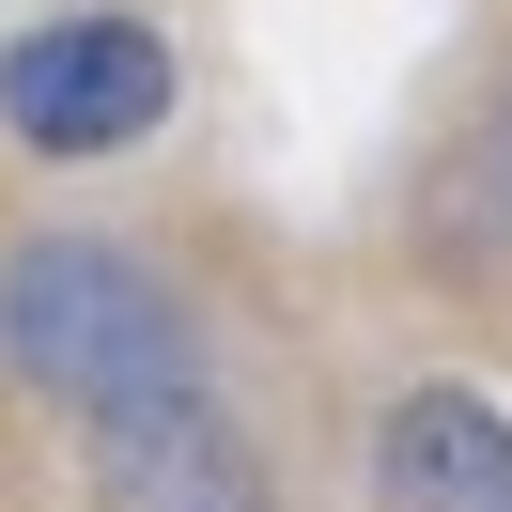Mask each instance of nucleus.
<instances>
[{
    "label": "nucleus",
    "mask_w": 512,
    "mask_h": 512,
    "mask_svg": "<svg viewBox=\"0 0 512 512\" xmlns=\"http://www.w3.org/2000/svg\"><path fill=\"white\" fill-rule=\"evenodd\" d=\"M0 357L32 373L47 404H78L94 435H125V419H156V404H202L187 295L140 249H109V233H32V249L0 264Z\"/></svg>",
    "instance_id": "1"
},
{
    "label": "nucleus",
    "mask_w": 512,
    "mask_h": 512,
    "mask_svg": "<svg viewBox=\"0 0 512 512\" xmlns=\"http://www.w3.org/2000/svg\"><path fill=\"white\" fill-rule=\"evenodd\" d=\"M156 109H171V47L140 16H63L0 63V125L32 156H125V140H156Z\"/></svg>",
    "instance_id": "2"
},
{
    "label": "nucleus",
    "mask_w": 512,
    "mask_h": 512,
    "mask_svg": "<svg viewBox=\"0 0 512 512\" xmlns=\"http://www.w3.org/2000/svg\"><path fill=\"white\" fill-rule=\"evenodd\" d=\"M388 512H512V419L481 388H404L388 404Z\"/></svg>",
    "instance_id": "3"
},
{
    "label": "nucleus",
    "mask_w": 512,
    "mask_h": 512,
    "mask_svg": "<svg viewBox=\"0 0 512 512\" xmlns=\"http://www.w3.org/2000/svg\"><path fill=\"white\" fill-rule=\"evenodd\" d=\"M109 497L125 512H264V466L218 404H156L109 435Z\"/></svg>",
    "instance_id": "4"
}]
</instances>
